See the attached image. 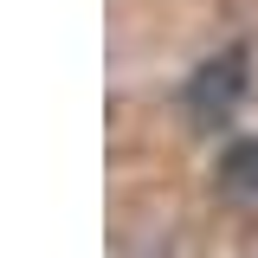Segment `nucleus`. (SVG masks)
Wrapping results in <instances>:
<instances>
[{
  "label": "nucleus",
  "instance_id": "f03ea898",
  "mask_svg": "<svg viewBox=\"0 0 258 258\" xmlns=\"http://www.w3.org/2000/svg\"><path fill=\"white\" fill-rule=\"evenodd\" d=\"M220 187L239 194V200H258V136L232 142V149L220 155Z\"/></svg>",
  "mask_w": 258,
  "mask_h": 258
},
{
  "label": "nucleus",
  "instance_id": "f257e3e1",
  "mask_svg": "<svg viewBox=\"0 0 258 258\" xmlns=\"http://www.w3.org/2000/svg\"><path fill=\"white\" fill-rule=\"evenodd\" d=\"M245 71H252L245 45H226L220 58H207V64L187 78V91H181L187 116H194L200 129H226V123H232V110H239V97H245Z\"/></svg>",
  "mask_w": 258,
  "mask_h": 258
}]
</instances>
